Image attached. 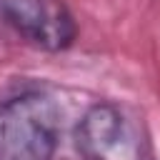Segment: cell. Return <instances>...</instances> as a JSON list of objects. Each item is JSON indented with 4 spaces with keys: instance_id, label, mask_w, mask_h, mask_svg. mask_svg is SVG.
<instances>
[{
    "instance_id": "cell-1",
    "label": "cell",
    "mask_w": 160,
    "mask_h": 160,
    "mask_svg": "<svg viewBox=\"0 0 160 160\" xmlns=\"http://www.w3.org/2000/svg\"><path fill=\"white\" fill-rule=\"evenodd\" d=\"M60 140V108L40 90L0 102V160H52Z\"/></svg>"
},
{
    "instance_id": "cell-2",
    "label": "cell",
    "mask_w": 160,
    "mask_h": 160,
    "mask_svg": "<svg viewBox=\"0 0 160 160\" xmlns=\"http://www.w3.org/2000/svg\"><path fill=\"white\" fill-rule=\"evenodd\" d=\"M85 160H142L145 145L135 120L115 102H95L75 130Z\"/></svg>"
},
{
    "instance_id": "cell-3",
    "label": "cell",
    "mask_w": 160,
    "mask_h": 160,
    "mask_svg": "<svg viewBox=\"0 0 160 160\" xmlns=\"http://www.w3.org/2000/svg\"><path fill=\"white\" fill-rule=\"evenodd\" d=\"M0 20L45 52L68 50L78 38V22L62 0H0Z\"/></svg>"
}]
</instances>
